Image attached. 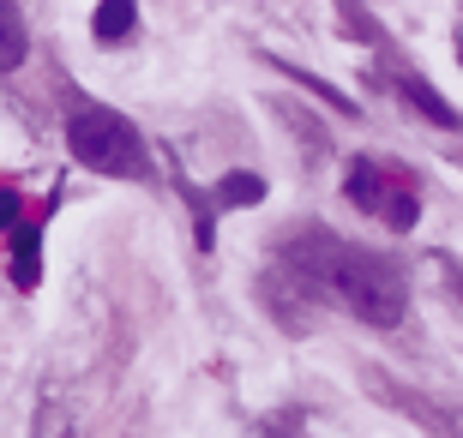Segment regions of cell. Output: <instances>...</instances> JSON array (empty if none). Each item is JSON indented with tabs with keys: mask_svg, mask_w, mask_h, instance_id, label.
<instances>
[{
	"mask_svg": "<svg viewBox=\"0 0 463 438\" xmlns=\"http://www.w3.org/2000/svg\"><path fill=\"white\" fill-rule=\"evenodd\" d=\"M283 258L307 276V288L331 294V301L349 306L355 319L379 324V331H392V324L403 319V276H397L379 253L344 247L331 228H307V235H295Z\"/></svg>",
	"mask_w": 463,
	"mask_h": 438,
	"instance_id": "cell-1",
	"label": "cell"
},
{
	"mask_svg": "<svg viewBox=\"0 0 463 438\" xmlns=\"http://www.w3.org/2000/svg\"><path fill=\"white\" fill-rule=\"evenodd\" d=\"M67 151L97 174H115V181H145L151 174V151H145V133H138L127 115L103 108V102H72L67 115Z\"/></svg>",
	"mask_w": 463,
	"mask_h": 438,
	"instance_id": "cell-2",
	"label": "cell"
},
{
	"mask_svg": "<svg viewBox=\"0 0 463 438\" xmlns=\"http://www.w3.org/2000/svg\"><path fill=\"white\" fill-rule=\"evenodd\" d=\"M344 192H349V204H355V210H373V217H385L392 228H410V222L421 217V199H415V186L392 181V174L379 169V163H349Z\"/></svg>",
	"mask_w": 463,
	"mask_h": 438,
	"instance_id": "cell-3",
	"label": "cell"
},
{
	"mask_svg": "<svg viewBox=\"0 0 463 438\" xmlns=\"http://www.w3.org/2000/svg\"><path fill=\"white\" fill-rule=\"evenodd\" d=\"M24 54H31V24L18 13V0H0V72L24 67Z\"/></svg>",
	"mask_w": 463,
	"mask_h": 438,
	"instance_id": "cell-4",
	"label": "cell"
},
{
	"mask_svg": "<svg viewBox=\"0 0 463 438\" xmlns=\"http://www.w3.org/2000/svg\"><path fill=\"white\" fill-rule=\"evenodd\" d=\"M138 24V0H97V18H90V36L97 42H120V36Z\"/></svg>",
	"mask_w": 463,
	"mask_h": 438,
	"instance_id": "cell-5",
	"label": "cell"
},
{
	"mask_svg": "<svg viewBox=\"0 0 463 438\" xmlns=\"http://www.w3.org/2000/svg\"><path fill=\"white\" fill-rule=\"evenodd\" d=\"M211 199L223 204V210H247V204L265 199V181H259V174H247V169H235V174H223V181L211 186Z\"/></svg>",
	"mask_w": 463,
	"mask_h": 438,
	"instance_id": "cell-6",
	"label": "cell"
},
{
	"mask_svg": "<svg viewBox=\"0 0 463 438\" xmlns=\"http://www.w3.org/2000/svg\"><path fill=\"white\" fill-rule=\"evenodd\" d=\"M13 240H18V247H13V283L24 288V294H31L36 276H43V247H36L43 235H36V228H18Z\"/></svg>",
	"mask_w": 463,
	"mask_h": 438,
	"instance_id": "cell-7",
	"label": "cell"
},
{
	"mask_svg": "<svg viewBox=\"0 0 463 438\" xmlns=\"http://www.w3.org/2000/svg\"><path fill=\"white\" fill-rule=\"evenodd\" d=\"M13 222H18V199H13V192H0V228H13Z\"/></svg>",
	"mask_w": 463,
	"mask_h": 438,
	"instance_id": "cell-8",
	"label": "cell"
}]
</instances>
